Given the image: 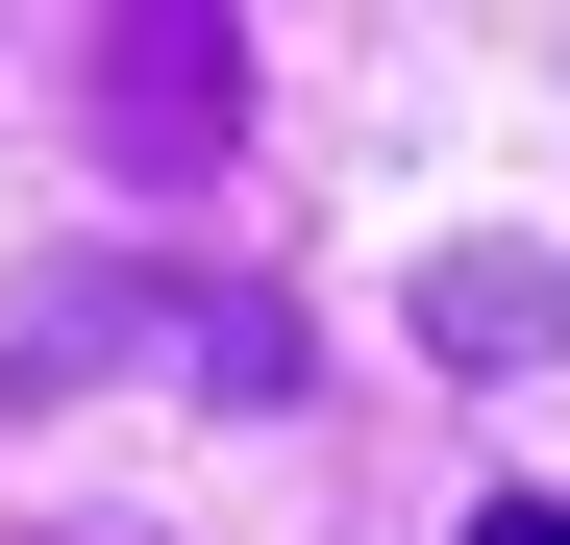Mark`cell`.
I'll use <instances>...</instances> for the list:
<instances>
[{
	"label": "cell",
	"instance_id": "1",
	"mask_svg": "<svg viewBox=\"0 0 570 545\" xmlns=\"http://www.w3.org/2000/svg\"><path fill=\"white\" fill-rule=\"evenodd\" d=\"M75 149H100L125 199H199L248 149V0H100V26H75Z\"/></svg>",
	"mask_w": 570,
	"mask_h": 545
},
{
	"label": "cell",
	"instance_id": "2",
	"mask_svg": "<svg viewBox=\"0 0 570 545\" xmlns=\"http://www.w3.org/2000/svg\"><path fill=\"white\" fill-rule=\"evenodd\" d=\"M422 347H446V373H546V347H570V272L546 248H446L422 272Z\"/></svg>",
	"mask_w": 570,
	"mask_h": 545
},
{
	"label": "cell",
	"instance_id": "3",
	"mask_svg": "<svg viewBox=\"0 0 570 545\" xmlns=\"http://www.w3.org/2000/svg\"><path fill=\"white\" fill-rule=\"evenodd\" d=\"M471 545H570V496H471Z\"/></svg>",
	"mask_w": 570,
	"mask_h": 545
}]
</instances>
